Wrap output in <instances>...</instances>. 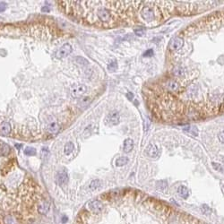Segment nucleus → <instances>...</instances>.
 Listing matches in <instances>:
<instances>
[{"label":"nucleus","instance_id":"18","mask_svg":"<svg viewBox=\"0 0 224 224\" xmlns=\"http://www.w3.org/2000/svg\"><path fill=\"white\" fill-rule=\"evenodd\" d=\"M74 58H76V63L81 66H88V64H89V62H88V61L83 57H76Z\"/></svg>","mask_w":224,"mask_h":224},{"label":"nucleus","instance_id":"19","mask_svg":"<svg viewBox=\"0 0 224 224\" xmlns=\"http://www.w3.org/2000/svg\"><path fill=\"white\" fill-rule=\"evenodd\" d=\"M100 185H101L100 181L98 180V179H96V180H92V181L91 182V184H90L89 187H90V189H92V190H95V189L99 188V187H100Z\"/></svg>","mask_w":224,"mask_h":224},{"label":"nucleus","instance_id":"17","mask_svg":"<svg viewBox=\"0 0 224 224\" xmlns=\"http://www.w3.org/2000/svg\"><path fill=\"white\" fill-rule=\"evenodd\" d=\"M184 131L185 132H187L189 134H191L193 135H195V136H196V135L198 134V130L197 128L195 127V126H187V127H185L184 128Z\"/></svg>","mask_w":224,"mask_h":224},{"label":"nucleus","instance_id":"27","mask_svg":"<svg viewBox=\"0 0 224 224\" xmlns=\"http://www.w3.org/2000/svg\"><path fill=\"white\" fill-rule=\"evenodd\" d=\"M6 9V4L4 2H0V13L4 12Z\"/></svg>","mask_w":224,"mask_h":224},{"label":"nucleus","instance_id":"13","mask_svg":"<svg viewBox=\"0 0 224 224\" xmlns=\"http://www.w3.org/2000/svg\"><path fill=\"white\" fill-rule=\"evenodd\" d=\"M178 193L179 195V196H181L182 198L184 199H187L189 195V191L187 187L185 186H180L179 188H178Z\"/></svg>","mask_w":224,"mask_h":224},{"label":"nucleus","instance_id":"26","mask_svg":"<svg viewBox=\"0 0 224 224\" xmlns=\"http://www.w3.org/2000/svg\"><path fill=\"white\" fill-rule=\"evenodd\" d=\"M213 169H215V171H222V167L221 166V164H218V163H215V162H213Z\"/></svg>","mask_w":224,"mask_h":224},{"label":"nucleus","instance_id":"4","mask_svg":"<svg viewBox=\"0 0 224 224\" xmlns=\"http://www.w3.org/2000/svg\"><path fill=\"white\" fill-rule=\"evenodd\" d=\"M183 45H184V39L180 37H174L169 40V49L172 52L179 51V49H181Z\"/></svg>","mask_w":224,"mask_h":224},{"label":"nucleus","instance_id":"2","mask_svg":"<svg viewBox=\"0 0 224 224\" xmlns=\"http://www.w3.org/2000/svg\"><path fill=\"white\" fill-rule=\"evenodd\" d=\"M72 50H73V47H72L71 44L65 43L63 46H61L58 49V50L56 52V58L59 60H63L70 55L72 53Z\"/></svg>","mask_w":224,"mask_h":224},{"label":"nucleus","instance_id":"3","mask_svg":"<svg viewBox=\"0 0 224 224\" xmlns=\"http://www.w3.org/2000/svg\"><path fill=\"white\" fill-rule=\"evenodd\" d=\"M87 91H88L87 85L82 84L74 85V86L72 88V89H71L70 92H71V95H72V97H73L74 99L78 100V99H80L81 97H83L84 95H85V93L87 92Z\"/></svg>","mask_w":224,"mask_h":224},{"label":"nucleus","instance_id":"9","mask_svg":"<svg viewBox=\"0 0 224 224\" xmlns=\"http://www.w3.org/2000/svg\"><path fill=\"white\" fill-rule=\"evenodd\" d=\"M146 153L151 158H157L160 155V150L156 144H150L146 148Z\"/></svg>","mask_w":224,"mask_h":224},{"label":"nucleus","instance_id":"10","mask_svg":"<svg viewBox=\"0 0 224 224\" xmlns=\"http://www.w3.org/2000/svg\"><path fill=\"white\" fill-rule=\"evenodd\" d=\"M57 179H58V182L59 185H61V186L66 185L67 181H68V175H67V172L66 171H58Z\"/></svg>","mask_w":224,"mask_h":224},{"label":"nucleus","instance_id":"1","mask_svg":"<svg viewBox=\"0 0 224 224\" xmlns=\"http://www.w3.org/2000/svg\"><path fill=\"white\" fill-rule=\"evenodd\" d=\"M67 35L49 22L0 24V126L12 127L11 137L47 139L73 122L79 65L56 58Z\"/></svg>","mask_w":224,"mask_h":224},{"label":"nucleus","instance_id":"25","mask_svg":"<svg viewBox=\"0 0 224 224\" xmlns=\"http://www.w3.org/2000/svg\"><path fill=\"white\" fill-rule=\"evenodd\" d=\"M202 211H203V213H205V214L211 213V210H210V208H209L207 205H205L202 206Z\"/></svg>","mask_w":224,"mask_h":224},{"label":"nucleus","instance_id":"22","mask_svg":"<svg viewBox=\"0 0 224 224\" xmlns=\"http://www.w3.org/2000/svg\"><path fill=\"white\" fill-rule=\"evenodd\" d=\"M117 67H118V64H117L116 61H114V62L110 63V65L108 66V69L110 71H115L117 69Z\"/></svg>","mask_w":224,"mask_h":224},{"label":"nucleus","instance_id":"21","mask_svg":"<svg viewBox=\"0 0 224 224\" xmlns=\"http://www.w3.org/2000/svg\"><path fill=\"white\" fill-rule=\"evenodd\" d=\"M167 186H168V183L165 180H161L157 183V187H158V189H160V190L165 189L167 187Z\"/></svg>","mask_w":224,"mask_h":224},{"label":"nucleus","instance_id":"29","mask_svg":"<svg viewBox=\"0 0 224 224\" xmlns=\"http://www.w3.org/2000/svg\"><path fill=\"white\" fill-rule=\"evenodd\" d=\"M41 11H42L43 13H49L50 9H49V6L45 5V6H43V7L41 8Z\"/></svg>","mask_w":224,"mask_h":224},{"label":"nucleus","instance_id":"30","mask_svg":"<svg viewBox=\"0 0 224 224\" xmlns=\"http://www.w3.org/2000/svg\"><path fill=\"white\" fill-rule=\"evenodd\" d=\"M126 97L129 99V100H132L133 97H134V95H133V93H131V92H128V93L126 94Z\"/></svg>","mask_w":224,"mask_h":224},{"label":"nucleus","instance_id":"24","mask_svg":"<svg viewBox=\"0 0 224 224\" xmlns=\"http://www.w3.org/2000/svg\"><path fill=\"white\" fill-rule=\"evenodd\" d=\"M152 55H153V49H147V50L144 53V57H146V58L152 57Z\"/></svg>","mask_w":224,"mask_h":224},{"label":"nucleus","instance_id":"7","mask_svg":"<svg viewBox=\"0 0 224 224\" xmlns=\"http://www.w3.org/2000/svg\"><path fill=\"white\" fill-rule=\"evenodd\" d=\"M37 210L40 214H47L49 211V203L45 199L39 200L37 203Z\"/></svg>","mask_w":224,"mask_h":224},{"label":"nucleus","instance_id":"5","mask_svg":"<svg viewBox=\"0 0 224 224\" xmlns=\"http://www.w3.org/2000/svg\"><path fill=\"white\" fill-rule=\"evenodd\" d=\"M119 121H120V116L116 111L110 112L105 118L106 124L108 126H116L119 123Z\"/></svg>","mask_w":224,"mask_h":224},{"label":"nucleus","instance_id":"16","mask_svg":"<svg viewBox=\"0 0 224 224\" xmlns=\"http://www.w3.org/2000/svg\"><path fill=\"white\" fill-rule=\"evenodd\" d=\"M167 87H168V89L169 91L175 92V91H177L179 89V84L176 82H174V81H169V82L167 84Z\"/></svg>","mask_w":224,"mask_h":224},{"label":"nucleus","instance_id":"8","mask_svg":"<svg viewBox=\"0 0 224 224\" xmlns=\"http://www.w3.org/2000/svg\"><path fill=\"white\" fill-rule=\"evenodd\" d=\"M141 15L147 22H151L154 19L153 10L152 7H149V6H146V7L142 8V10L141 12Z\"/></svg>","mask_w":224,"mask_h":224},{"label":"nucleus","instance_id":"20","mask_svg":"<svg viewBox=\"0 0 224 224\" xmlns=\"http://www.w3.org/2000/svg\"><path fill=\"white\" fill-rule=\"evenodd\" d=\"M24 154L28 156H33L36 154V150L32 147H27L24 150Z\"/></svg>","mask_w":224,"mask_h":224},{"label":"nucleus","instance_id":"15","mask_svg":"<svg viewBox=\"0 0 224 224\" xmlns=\"http://www.w3.org/2000/svg\"><path fill=\"white\" fill-rule=\"evenodd\" d=\"M127 162H128L127 157H125V156H123V157H119L118 159L116 160V166L117 167H122V166L127 164Z\"/></svg>","mask_w":224,"mask_h":224},{"label":"nucleus","instance_id":"6","mask_svg":"<svg viewBox=\"0 0 224 224\" xmlns=\"http://www.w3.org/2000/svg\"><path fill=\"white\" fill-rule=\"evenodd\" d=\"M88 209L90 210L91 212L94 213H99L103 210V205L102 203L99 200H92L89 203H88Z\"/></svg>","mask_w":224,"mask_h":224},{"label":"nucleus","instance_id":"23","mask_svg":"<svg viewBox=\"0 0 224 224\" xmlns=\"http://www.w3.org/2000/svg\"><path fill=\"white\" fill-rule=\"evenodd\" d=\"M145 30L144 28H138V29H135L134 30V33L136 34L137 36H142L144 34Z\"/></svg>","mask_w":224,"mask_h":224},{"label":"nucleus","instance_id":"14","mask_svg":"<svg viewBox=\"0 0 224 224\" xmlns=\"http://www.w3.org/2000/svg\"><path fill=\"white\" fill-rule=\"evenodd\" d=\"M74 144L71 142H66L65 147H64V152H65L66 155H69L74 151Z\"/></svg>","mask_w":224,"mask_h":224},{"label":"nucleus","instance_id":"11","mask_svg":"<svg viewBox=\"0 0 224 224\" xmlns=\"http://www.w3.org/2000/svg\"><path fill=\"white\" fill-rule=\"evenodd\" d=\"M134 148V141L130 138H127L124 141L123 150L125 152H130Z\"/></svg>","mask_w":224,"mask_h":224},{"label":"nucleus","instance_id":"12","mask_svg":"<svg viewBox=\"0 0 224 224\" xmlns=\"http://www.w3.org/2000/svg\"><path fill=\"white\" fill-rule=\"evenodd\" d=\"M4 222L5 224H19L16 217L12 214H7L4 217Z\"/></svg>","mask_w":224,"mask_h":224},{"label":"nucleus","instance_id":"28","mask_svg":"<svg viewBox=\"0 0 224 224\" xmlns=\"http://www.w3.org/2000/svg\"><path fill=\"white\" fill-rule=\"evenodd\" d=\"M219 140L221 141V142H223L224 144V131H222V132H221L220 134H219Z\"/></svg>","mask_w":224,"mask_h":224}]
</instances>
